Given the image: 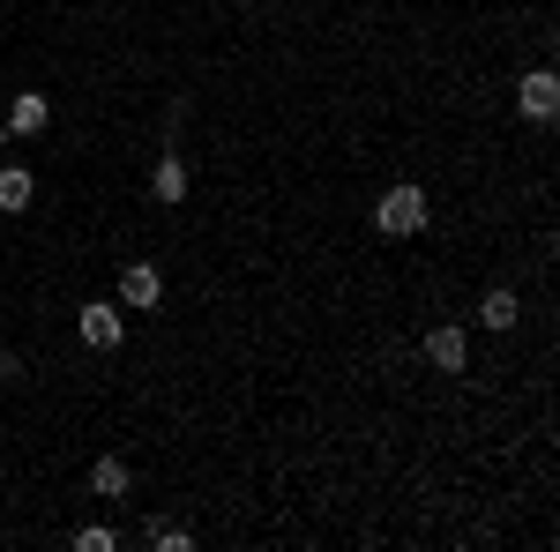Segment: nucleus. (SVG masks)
I'll list each match as a JSON object with an SVG mask.
<instances>
[{
    "label": "nucleus",
    "mask_w": 560,
    "mask_h": 552,
    "mask_svg": "<svg viewBox=\"0 0 560 552\" xmlns=\"http://www.w3.org/2000/svg\"><path fill=\"white\" fill-rule=\"evenodd\" d=\"M427 216H433V202H427V187H411V179H396L382 202H374V224H382L388 239H411V232H427Z\"/></svg>",
    "instance_id": "1"
},
{
    "label": "nucleus",
    "mask_w": 560,
    "mask_h": 552,
    "mask_svg": "<svg viewBox=\"0 0 560 552\" xmlns=\"http://www.w3.org/2000/svg\"><path fill=\"white\" fill-rule=\"evenodd\" d=\"M75 337H83L90 351H120V337H128V314H120V306H105V298H90L83 314H75Z\"/></svg>",
    "instance_id": "2"
},
{
    "label": "nucleus",
    "mask_w": 560,
    "mask_h": 552,
    "mask_svg": "<svg viewBox=\"0 0 560 552\" xmlns=\"http://www.w3.org/2000/svg\"><path fill=\"white\" fill-rule=\"evenodd\" d=\"M158 298H165V269L158 261H128L120 269V314H150Z\"/></svg>",
    "instance_id": "3"
},
{
    "label": "nucleus",
    "mask_w": 560,
    "mask_h": 552,
    "mask_svg": "<svg viewBox=\"0 0 560 552\" xmlns=\"http://www.w3.org/2000/svg\"><path fill=\"white\" fill-rule=\"evenodd\" d=\"M516 113H523V120H538V128L560 113V75H553V68H530V75L516 83Z\"/></svg>",
    "instance_id": "4"
},
{
    "label": "nucleus",
    "mask_w": 560,
    "mask_h": 552,
    "mask_svg": "<svg viewBox=\"0 0 560 552\" xmlns=\"http://www.w3.org/2000/svg\"><path fill=\"white\" fill-rule=\"evenodd\" d=\"M427 359L441 366V374H464V366H471V329H464V321H433L427 329Z\"/></svg>",
    "instance_id": "5"
},
{
    "label": "nucleus",
    "mask_w": 560,
    "mask_h": 552,
    "mask_svg": "<svg viewBox=\"0 0 560 552\" xmlns=\"http://www.w3.org/2000/svg\"><path fill=\"white\" fill-rule=\"evenodd\" d=\"M45 128H52V97H45V90H23V97L8 105V134L31 142V134H45Z\"/></svg>",
    "instance_id": "6"
},
{
    "label": "nucleus",
    "mask_w": 560,
    "mask_h": 552,
    "mask_svg": "<svg viewBox=\"0 0 560 552\" xmlns=\"http://www.w3.org/2000/svg\"><path fill=\"white\" fill-rule=\"evenodd\" d=\"M516 321H523V298L509 292V284H493V292L478 298V329H501V337H509Z\"/></svg>",
    "instance_id": "7"
},
{
    "label": "nucleus",
    "mask_w": 560,
    "mask_h": 552,
    "mask_svg": "<svg viewBox=\"0 0 560 552\" xmlns=\"http://www.w3.org/2000/svg\"><path fill=\"white\" fill-rule=\"evenodd\" d=\"M150 195H158L165 210H179V202H187V165H179L173 150H165V157L150 165Z\"/></svg>",
    "instance_id": "8"
},
{
    "label": "nucleus",
    "mask_w": 560,
    "mask_h": 552,
    "mask_svg": "<svg viewBox=\"0 0 560 552\" xmlns=\"http://www.w3.org/2000/svg\"><path fill=\"white\" fill-rule=\"evenodd\" d=\"M31 195H38L31 165H0V216H23V210H31Z\"/></svg>",
    "instance_id": "9"
},
{
    "label": "nucleus",
    "mask_w": 560,
    "mask_h": 552,
    "mask_svg": "<svg viewBox=\"0 0 560 552\" xmlns=\"http://www.w3.org/2000/svg\"><path fill=\"white\" fill-rule=\"evenodd\" d=\"M128 485H135V478H128L120 456H97V463H90V493H97V501H120Z\"/></svg>",
    "instance_id": "10"
},
{
    "label": "nucleus",
    "mask_w": 560,
    "mask_h": 552,
    "mask_svg": "<svg viewBox=\"0 0 560 552\" xmlns=\"http://www.w3.org/2000/svg\"><path fill=\"white\" fill-rule=\"evenodd\" d=\"M142 538H150V545H158V552H187V545H195V538H187V530H173V522H165V530H158V522H150V530H142Z\"/></svg>",
    "instance_id": "11"
},
{
    "label": "nucleus",
    "mask_w": 560,
    "mask_h": 552,
    "mask_svg": "<svg viewBox=\"0 0 560 552\" xmlns=\"http://www.w3.org/2000/svg\"><path fill=\"white\" fill-rule=\"evenodd\" d=\"M113 545H120V538H113L105 522H90V530H75V552H113Z\"/></svg>",
    "instance_id": "12"
},
{
    "label": "nucleus",
    "mask_w": 560,
    "mask_h": 552,
    "mask_svg": "<svg viewBox=\"0 0 560 552\" xmlns=\"http://www.w3.org/2000/svg\"><path fill=\"white\" fill-rule=\"evenodd\" d=\"M232 8H247V0H232Z\"/></svg>",
    "instance_id": "13"
}]
</instances>
